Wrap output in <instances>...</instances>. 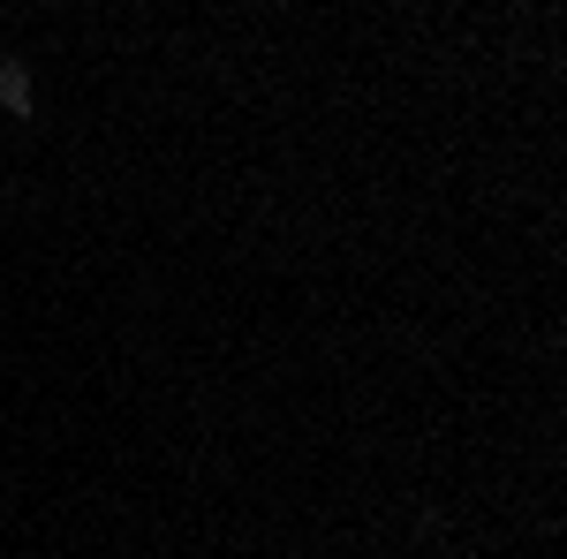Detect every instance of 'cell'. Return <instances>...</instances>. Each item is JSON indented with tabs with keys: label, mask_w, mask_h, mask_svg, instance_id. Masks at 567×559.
Returning a JSON list of instances; mask_svg holds the SVG:
<instances>
[{
	"label": "cell",
	"mask_w": 567,
	"mask_h": 559,
	"mask_svg": "<svg viewBox=\"0 0 567 559\" xmlns=\"http://www.w3.org/2000/svg\"><path fill=\"white\" fill-rule=\"evenodd\" d=\"M0 106L23 114V122L39 114V84H31V61L23 53H0Z\"/></svg>",
	"instance_id": "cell-1"
}]
</instances>
